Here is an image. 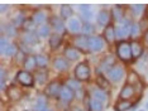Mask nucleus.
<instances>
[{
	"mask_svg": "<svg viewBox=\"0 0 148 111\" xmlns=\"http://www.w3.org/2000/svg\"><path fill=\"white\" fill-rule=\"evenodd\" d=\"M15 81L19 83L21 86L23 87H34V83H36V77L32 75V72L29 71H25V69H21L16 72L15 75Z\"/></svg>",
	"mask_w": 148,
	"mask_h": 111,
	"instance_id": "obj_1",
	"label": "nucleus"
},
{
	"mask_svg": "<svg viewBox=\"0 0 148 111\" xmlns=\"http://www.w3.org/2000/svg\"><path fill=\"white\" fill-rule=\"evenodd\" d=\"M73 75H75V78L80 82H86V81L90 80L91 77V69H90V66L87 62H81L79 63L75 67V71H73Z\"/></svg>",
	"mask_w": 148,
	"mask_h": 111,
	"instance_id": "obj_2",
	"label": "nucleus"
},
{
	"mask_svg": "<svg viewBox=\"0 0 148 111\" xmlns=\"http://www.w3.org/2000/svg\"><path fill=\"white\" fill-rule=\"evenodd\" d=\"M116 56L123 62H129L132 59V50H130V43L127 40L119 42L116 46Z\"/></svg>",
	"mask_w": 148,
	"mask_h": 111,
	"instance_id": "obj_3",
	"label": "nucleus"
},
{
	"mask_svg": "<svg viewBox=\"0 0 148 111\" xmlns=\"http://www.w3.org/2000/svg\"><path fill=\"white\" fill-rule=\"evenodd\" d=\"M130 27H132V23L129 20L123 19L120 22V24L115 27V37L116 39H119L120 42H123L125 38L130 37Z\"/></svg>",
	"mask_w": 148,
	"mask_h": 111,
	"instance_id": "obj_4",
	"label": "nucleus"
},
{
	"mask_svg": "<svg viewBox=\"0 0 148 111\" xmlns=\"http://www.w3.org/2000/svg\"><path fill=\"white\" fill-rule=\"evenodd\" d=\"M72 47L79 49L80 52H87L89 49V37L85 34H76L72 38Z\"/></svg>",
	"mask_w": 148,
	"mask_h": 111,
	"instance_id": "obj_5",
	"label": "nucleus"
},
{
	"mask_svg": "<svg viewBox=\"0 0 148 111\" xmlns=\"http://www.w3.org/2000/svg\"><path fill=\"white\" fill-rule=\"evenodd\" d=\"M124 76V68L122 66H113L110 69L106 71V78L110 82H119Z\"/></svg>",
	"mask_w": 148,
	"mask_h": 111,
	"instance_id": "obj_6",
	"label": "nucleus"
},
{
	"mask_svg": "<svg viewBox=\"0 0 148 111\" xmlns=\"http://www.w3.org/2000/svg\"><path fill=\"white\" fill-rule=\"evenodd\" d=\"M62 85L60 81H51L45 89V95L47 97H58Z\"/></svg>",
	"mask_w": 148,
	"mask_h": 111,
	"instance_id": "obj_7",
	"label": "nucleus"
},
{
	"mask_svg": "<svg viewBox=\"0 0 148 111\" xmlns=\"http://www.w3.org/2000/svg\"><path fill=\"white\" fill-rule=\"evenodd\" d=\"M105 48V40L101 37L91 35L89 37V49L92 52H100Z\"/></svg>",
	"mask_w": 148,
	"mask_h": 111,
	"instance_id": "obj_8",
	"label": "nucleus"
},
{
	"mask_svg": "<svg viewBox=\"0 0 148 111\" xmlns=\"http://www.w3.org/2000/svg\"><path fill=\"white\" fill-rule=\"evenodd\" d=\"M49 24H51V27L58 34L63 33L66 29V25H65V23H63V19L61 16H51V18H49Z\"/></svg>",
	"mask_w": 148,
	"mask_h": 111,
	"instance_id": "obj_9",
	"label": "nucleus"
},
{
	"mask_svg": "<svg viewBox=\"0 0 148 111\" xmlns=\"http://www.w3.org/2000/svg\"><path fill=\"white\" fill-rule=\"evenodd\" d=\"M58 97L61 101H63V102H71V101L75 99V91L65 85V86H62L61 91H60Z\"/></svg>",
	"mask_w": 148,
	"mask_h": 111,
	"instance_id": "obj_10",
	"label": "nucleus"
},
{
	"mask_svg": "<svg viewBox=\"0 0 148 111\" xmlns=\"http://www.w3.org/2000/svg\"><path fill=\"white\" fill-rule=\"evenodd\" d=\"M63 56H65V58L67 61H71V62L72 61H77L80 58V50L76 49L75 47H72V46H69L63 50Z\"/></svg>",
	"mask_w": 148,
	"mask_h": 111,
	"instance_id": "obj_11",
	"label": "nucleus"
},
{
	"mask_svg": "<svg viewBox=\"0 0 148 111\" xmlns=\"http://www.w3.org/2000/svg\"><path fill=\"white\" fill-rule=\"evenodd\" d=\"M103 38H104V40H106L108 43L115 42V39H116V37H115V27L112 25V24L105 27L104 33H103Z\"/></svg>",
	"mask_w": 148,
	"mask_h": 111,
	"instance_id": "obj_12",
	"label": "nucleus"
},
{
	"mask_svg": "<svg viewBox=\"0 0 148 111\" xmlns=\"http://www.w3.org/2000/svg\"><path fill=\"white\" fill-rule=\"evenodd\" d=\"M53 67L58 71V72H65L69 69V61L65 57H57L53 59Z\"/></svg>",
	"mask_w": 148,
	"mask_h": 111,
	"instance_id": "obj_13",
	"label": "nucleus"
},
{
	"mask_svg": "<svg viewBox=\"0 0 148 111\" xmlns=\"http://www.w3.org/2000/svg\"><path fill=\"white\" fill-rule=\"evenodd\" d=\"M130 50H132V59H138L143 54V46L138 40H133L130 43Z\"/></svg>",
	"mask_w": 148,
	"mask_h": 111,
	"instance_id": "obj_14",
	"label": "nucleus"
},
{
	"mask_svg": "<svg viewBox=\"0 0 148 111\" xmlns=\"http://www.w3.org/2000/svg\"><path fill=\"white\" fill-rule=\"evenodd\" d=\"M6 95H8L9 100H12V101H18V100L22 97V91H21V89H19L18 86L12 85V86H9L8 90H6Z\"/></svg>",
	"mask_w": 148,
	"mask_h": 111,
	"instance_id": "obj_15",
	"label": "nucleus"
},
{
	"mask_svg": "<svg viewBox=\"0 0 148 111\" xmlns=\"http://www.w3.org/2000/svg\"><path fill=\"white\" fill-rule=\"evenodd\" d=\"M38 40H39L38 34H34V33H32V32H27L22 37V42L27 46H34L38 43Z\"/></svg>",
	"mask_w": 148,
	"mask_h": 111,
	"instance_id": "obj_16",
	"label": "nucleus"
},
{
	"mask_svg": "<svg viewBox=\"0 0 148 111\" xmlns=\"http://www.w3.org/2000/svg\"><path fill=\"white\" fill-rule=\"evenodd\" d=\"M67 29H69V32L70 33H79L80 30H81L82 28V24H81V22H80L79 19H76V18H71L69 20V23H67Z\"/></svg>",
	"mask_w": 148,
	"mask_h": 111,
	"instance_id": "obj_17",
	"label": "nucleus"
},
{
	"mask_svg": "<svg viewBox=\"0 0 148 111\" xmlns=\"http://www.w3.org/2000/svg\"><path fill=\"white\" fill-rule=\"evenodd\" d=\"M134 93H136L134 87L130 86V85H125L122 90H120L119 97H120V100H130L134 96Z\"/></svg>",
	"mask_w": 148,
	"mask_h": 111,
	"instance_id": "obj_18",
	"label": "nucleus"
},
{
	"mask_svg": "<svg viewBox=\"0 0 148 111\" xmlns=\"http://www.w3.org/2000/svg\"><path fill=\"white\" fill-rule=\"evenodd\" d=\"M97 24L101 25V27H108L109 25V22H110V12L108 10H100L99 15H97Z\"/></svg>",
	"mask_w": 148,
	"mask_h": 111,
	"instance_id": "obj_19",
	"label": "nucleus"
},
{
	"mask_svg": "<svg viewBox=\"0 0 148 111\" xmlns=\"http://www.w3.org/2000/svg\"><path fill=\"white\" fill-rule=\"evenodd\" d=\"M95 82H96L97 89H100L103 91H108V90H109V87H110V81L108 80L104 75H97Z\"/></svg>",
	"mask_w": 148,
	"mask_h": 111,
	"instance_id": "obj_20",
	"label": "nucleus"
},
{
	"mask_svg": "<svg viewBox=\"0 0 148 111\" xmlns=\"http://www.w3.org/2000/svg\"><path fill=\"white\" fill-rule=\"evenodd\" d=\"M62 43V35L58 34V33H53L49 37V40H48V44H49V48L51 49H57Z\"/></svg>",
	"mask_w": 148,
	"mask_h": 111,
	"instance_id": "obj_21",
	"label": "nucleus"
},
{
	"mask_svg": "<svg viewBox=\"0 0 148 111\" xmlns=\"http://www.w3.org/2000/svg\"><path fill=\"white\" fill-rule=\"evenodd\" d=\"M110 15H112V18L114 20H120V22H122L123 16H124V9H123V6L114 5L113 8H112V10H110Z\"/></svg>",
	"mask_w": 148,
	"mask_h": 111,
	"instance_id": "obj_22",
	"label": "nucleus"
},
{
	"mask_svg": "<svg viewBox=\"0 0 148 111\" xmlns=\"http://www.w3.org/2000/svg\"><path fill=\"white\" fill-rule=\"evenodd\" d=\"M33 20H34L36 24L38 25H42V24H46V20L48 19V16H47V13L43 12V10H38V12H36L34 14H33Z\"/></svg>",
	"mask_w": 148,
	"mask_h": 111,
	"instance_id": "obj_23",
	"label": "nucleus"
},
{
	"mask_svg": "<svg viewBox=\"0 0 148 111\" xmlns=\"http://www.w3.org/2000/svg\"><path fill=\"white\" fill-rule=\"evenodd\" d=\"M132 106H133V104L130 102V100H119L115 105H114V110L115 111H128Z\"/></svg>",
	"mask_w": 148,
	"mask_h": 111,
	"instance_id": "obj_24",
	"label": "nucleus"
},
{
	"mask_svg": "<svg viewBox=\"0 0 148 111\" xmlns=\"http://www.w3.org/2000/svg\"><path fill=\"white\" fill-rule=\"evenodd\" d=\"M23 66H24V69L25 71H29V72H32L33 69L37 67V61H36V56H27V58L24 61V63H23Z\"/></svg>",
	"mask_w": 148,
	"mask_h": 111,
	"instance_id": "obj_25",
	"label": "nucleus"
},
{
	"mask_svg": "<svg viewBox=\"0 0 148 111\" xmlns=\"http://www.w3.org/2000/svg\"><path fill=\"white\" fill-rule=\"evenodd\" d=\"M73 14V10L70 5L67 4H63L61 5V8H60V16H61L62 19H71V15Z\"/></svg>",
	"mask_w": 148,
	"mask_h": 111,
	"instance_id": "obj_26",
	"label": "nucleus"
},
{
	"mask_svg": "<svg viewBox=\"0 0 148 111\" xmlns=\"http://www.w3.org/2000/svg\"><path fill=\"white\" fill-rule=\"evenodd\" d=\"M47 107V96L46 95H39L36 101V111H46Z\"/></svg>",
	"mask_w": 148,
	"mask_h": 111,
	"instance_id": "obj_27",
	"label": "nucleus"
},
{
	"mask_svg": "<svg viewBox=\"0 0 148 111\" xmlns=\"http://www.w3.org/2000/svg\"><path fill=\"white\" fill-rule=\"evenodd\" d=\"M37 34L39 38H47V37H51V27L48 24H42L37 28Z\"/></svg>",
	"mask_w": 148,
	"mask_h": 111,
	"instance_id": "obj_28",
	"label": "nucleus"
},
{
	"mask_svg": "<svg viewBox=\"0 0 148 111\" xmlns=\"http://www.w3.org/2000/svg\"><path fill=\"white\" fill-rule=\"evenodd\" d=\"M80 12H81V18L86 22H89V19H91L92 16V10L90 8V5L87 4H84V5H80Z\"/></svg>",
	"mask_w": 148,
	"mask_h": 111,
	"instance_id": "obj_29",
	"label": "nucleus"
},
{
	"mask_svg": "<svg viewBox=\"0 0 148 111\" xmlns=\"http://www.w3.org/2000/svg\"><path fill=\"white\" fill-rule=\"evenodd\" d=\"M89 110L90 111H104V104L100 102V101H97L95 99H92V97H90L89 100Z\"/></svg>",
	"mask_w": 148,
	"mask_h": 111,
	"instance_id": "obj_30",
	"label": "nucleus"
},
{
	"mask_svg": "<svg viewBox=\"0 0 148 111\" xmlns=\"http://www.w3.org/2000/svg\"><path fill=\"white\" fill-rule=\"evenodd\" d=\"M92 99H95L97 101H100V102H106L108 101V95L105 91L100 90V89H95L92 91Z\"/></svg>",
	"mask_w": 148,
	"mask_h": 111,
	"instance_id": "obj_31",
	"label": "nucleus"
},
{
	"mask_svg": "<svg viewBox=\"0 0 148 111\" xmlns=\"http://www.w3.org/2000/svg\"><path fill=\"white\" fill-rule=\"evenodd\" d=\"M36 61H37V67H39L41 69H45L48 66V58L45 54H37Z\"/></svg>",
	"mask_w": 148,
	"mask_h": 111,
	"instance_id": "obj_32",
	"label": "nucleus"
},
{
	"mask_svg": "<svg viewBox=\"0 0 148 111\" xmlns=\"http://www.w3.org/2000/svg\"><path fill=\"white\" fill-rule=\"evenodd\" d=\"M81 30H82V33L85 35H87V37H91V34H94V32H95V27H94L91 23H89V22H85L82 24V28H81Z\"/></svg>",
	"mask_w": 148,
	"mask_h": 111,
	"instance_id": "obj_33",
	"label": "nucleus"
},
{
	"mask_svg": "<svg viewBox=\"0 0 148 111\" xmlns=\"http://www.w3.org/2000/svg\"><path fill=\"white\" fill-rule=\"evenodd\" d=\"M66 86L70 87V89L73 90L76 92V91H79L80 89H81V82H80V81H77L76 78H70V80H67Z\"/></svg>",
	"mask_w": 148,
	"mask_h": 111,
	"instance_id": "obj_34",
	"label": "nucleus"
},
{
	"mask_svg": "<svg viewBox=\"0 0 148 111\" xmlns=\"http://www.w3.org/2000/svg\"><path fill=\"white\" fill-rule=\"evenodd\" d=\"M112 65H114V58L112 56H106L105 58L103 59V62H101V65H100V68H103V69H110L112 68ZM115 66V65H114Z\"/></svg>",
	"mask_w": 148,
	"mask_h": 111,
	"instance_id": "obj_35",
	"label": "nucleus"
},
{
	"mask_svg": "<svg viewBox=\"0 0 148 111\" xmlns=\"http://www.w3.org/2000/svg\"><path fill=\"white\" fill-rule=\"evenodd\" d=\"M36 82L37 83H39V85H43V83H46V81H47V72L46 71H38V72L36 73Z\"/></svg>",
	"mask_w": 148,
	"mask_h": 111,
	"instance_id": "obj_36",
	"label": "nucleus"
},
{
	"mask_svg": "<svg viewBox=\"0 0 148 111\" xmlns=\"http://www.w3.org/2000/svg\"><path fill=\"white\" fill-rule=\"evenodd\" d=\"M137 83H139V77H138L134 72H129V75L127 77V85H130V86H136Z\"/></svg>",
	"mask_w": 148,
	"mask_h": 111,
	"instance_id": "obj_37",
	"label": "nucleus"
},
{
	"mask_svg": "<svg viewBox=\"0 0 148 111\" xmlns=\"http://www.w3.org/2000/svg\"><path fill=\"white\" fill-rule=\"evenodd\" d=\"M23 27V29L25 30V32H34V29H36V23H34V20L33 19H25V22H24V24L22 25Z\"/></svg>",
	"mask_w": 148,
	"mask_h": 111,
	"instance_id": "obj_38",
	"label": "nucleus"
},
{
	"mask_svg": "<svg viewBox=\"0 0 148 111\" xmlns=\"http://www.w3.org/2000/svg\"><path fill=\"white\" fill-rule=\"evenodd\" d=\"M16 53H18V48L15 47V44H13V43H10L9 44V47L6 48L4 56H8V57H15Z\"/></svg>",
	"mask_w": 148,
	"mask_h": 111,
	"instance_id": "obj_39",
	"label": "nucleus"
},
{
	"mask_svg": "<svg viewBox=\"0 0 148 111\" xmlns=\"http://www.w3.org/2000/svg\"><path fill=\"white\" fill-rule=\"evenodd\" d=\"M9 44H10V43L8 42L6 37L3 35L1 38H0V53H1V54H4V53H5V50L9 47Z\"/></svg>",
	"mask_w": 148,
	"mask_h": 111,
	"instance_id": "obj_40",
	"label": "nucleus"
},
{
	"mask_svg": "<svg viewBox=\"0 0 148 111\" xmlns=\"http://www.w3.org/2000/svg\"><path fill=\"white\" fill-rule=\"evenodd\" d=\"M140 25L137 24V23H132V27H130V37H138L140 33Z\"/></svg>",
	"mask_w": 148,
	"mask_h": 111,
	"instance_id": "obj_41",
	"label": "nucleus"
},
{
	"mask_svg": "<svg viewBox=\"0 0 148 111\" xmlns=\"http://www.w3.org/2000/svg\"><path fill=\"white\" fill-rule=\"evenodd\" d=\"M5 78H6V73H5V69L0 68V89H1L3 91L5 90Z\"/></svg>",
	"mask_w": 148,
	"mask_h": 111,
	"instance_id": "obj_42",
	"label": "nucleus"
},
{
	"mask_svg": "<svg viewBox=\"0 0 148 111\" xmlns=\"http://www.w3.org/2000/svg\"><path fill=\"white\" fill-rule=\"evenodd\" d=\"M5 32H6V35L14 37V35L16 34V27H15L14 24H9V25L5 28Z\"/></svg>",
	"mask_w": 148,
	"mask_h": 111,
	"instance_id": "obj_43",
	"label": "nucleus"
},
{
	"mask_svg": "<svg viewBox=\"0 0 148 111\" xmlns=\"http://www.w3.org/2000/svg\"><path fill=\"white\" fill-rule=\"evenodd\" d=\"M132 10L136 13V14H138V13H142L143 10H144V5H139V4L132 5Z\"/></svg>",
	"mask_w": 148,
	"mask_h": 111,
	"instance_id": "obj_44",
	"label": "nucleus"
},
{
	"mask_svg": "<svg viewBox=\"0 0 148 111\" xmlns=\"http://www.w3.org/2000/svg\"><path fill=\"white\" fill-rule=\"evenodd\" d=\"M6 8H8V6H6L5 4H3L1 6H0V12H1V13H3V12H5V10H6Z\"/></svg>",
	"mask_w": 148,
	"mask_h": 111,
	"instance_id": "obj_45",
	"label": "nucleus"
},
{
	"mask_svg": "<svg viewBox=\"0 0 148 111\" xmlns=\"http://www.w3.org/2000/svg\"><path fill=\"white\" fill-rule=\"evenodd\" d=\"M72 111H85L84 109H81V107H73Z\"/></svg>",
	"mask_w": 148,
	"mask_h": 111,
	"instance_id": "obj_46",
	"label": "nucleus"
},
{
	"mask_svg": "<svg viewBox=\"0 0 148 111\" xmlns=\"http://www.w3.org/2000/svg\"><path fill=\"white\" fill-rule=\"evenodd\" d=\"M144 39H146V42L148 43V30H147L146 33H144Z\"/></svg>",
	"mask_w": 148,
	"mask_h": 111,
	"instance_id": "obj_47",
	"label": "nucleus"
},
{
	"mask_svg": "<svg viewBox=\"0 0 148 111\" xmlns=\"http://www.w3.org/2000/svg\"><path fill=\"white\" fill-rule=\"evenodd\" d=\"M46 111H53V110H52V109H47Z\"/></svg>",
	"mask_w": 148,
	"mask_h": 111,
	"instance_id": "obj_48",
	"label": "nucleus"
},
{
	"mask_svg": "<svg viewBox=\"0 0 148 111\" xmlns=\"http://www.w3.org/2000/svg\"><path fill=\"white\" fill-rule=\"evenodd\" d=\"M147 109H148V102H147Z\"/></svg>",
	"mask_w": 148,
	"mask_h": 111,
	"instance_id": "obj_49",
	"label": "nucleus"
},
{
	"mask_svg": "<svg viewBox=\"0 0 148 111\" xmlns=\"http://www.w3.org/2000/svg\"><path fill=\"white\" fill-rule=\"evenodd\" d=\"M139 111H144V110H139Z\"/></svg>",
	"mask_w": 148,
	"mask_h": 111,
	"instance_id": "obj_50",
	"label": "nucleus"
},
{
	"mask_svg": "<svg viewBox=\"0 0 148 111\" xmlns=\"http://www.w3.org/2000/svg\"><path fill=\"white\" fill-rule=\"evenodd\" d=\"M147 12H148V8H147Z\"/></svg>",
	"mask_w": 148,
	"mask_h": 111,
	"instance_id": "obj_51",
	"label": "nucleus"
}]
</instances>
